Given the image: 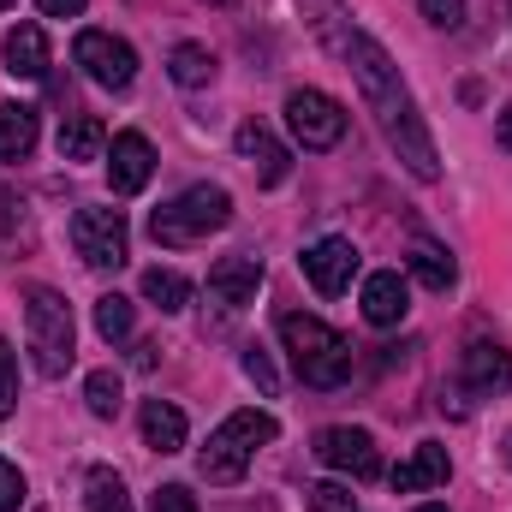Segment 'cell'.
<instances>
[{"label":"cell","mask_w":512,"mask_h":512,"mask_svg":"<svg viewBox=\"0 0 512 512\" xmlns=\"http://www.w3.org/2000/svg\"><path fill=\"white\" fill-rule=\"evenodd\" d=\"M328 6V18H316L322 24V36L334 42V54L352 66V78H358V90H364V102H370V114H376V126H382L387 149L405 161V173L411 179H441V155H435V137L423 126V114H417V102H411V90H405V78H399V66H393V54H387L382 42L370 36V30H358V24H340L346 12H340V0H322Z\"/></svg>","instance_id":"1"},{"label":"cell","mask_w":512,"mask_h":512,"mask_svg":"<svg viewBox=\"0 0 512 512\" xmlns=\"http://www.w3.org/2000/svg\"><path fill=\"white\" fill-rule=\"evenodd\" d=\"M280 340L292 352V370L304 387H340L352 376V346L340 328H328L322 316H304V310H286L280 316Z\"/></svg>","instance_id":"2"},{"label":"cell","mask_w":512,"mask_h":512,"mask_svg":"<svg viewBox=\"0 0 512 512\" xmlns=\"http://www.w3.org/2000/svg\"><path fill=\"white\" fill-rule=\"evenodd\" d=\"M24 340H30V364L36 376H66L78 358V328H72V304L54 286H30L24 292Z\"/></svg>","instance_id":"3"},{"label":"cell","mask_w":512,"mask_h":512,"mask_svg":"<svg viewBox=\"0 0 512 512\" xmlns=\"http://www.w3.org/2000/svg\"><path fill=\"white\" fill-rule=\"evenodd\" d=\"M227 221H233V197L221 185H191L149 215V239L167 251H185V245H203L209 233H221Z\"/></svg>","instance_id":"4"},{"label":"cell","mask_w":512,"mask_h":512,"mask_svg":"<svg viewBox=\"0 0 512 512\" xmlns=\"http://www.w3.org/2000/svg\"><path fill=\"white\" fill-rule=\"evenodd\" d=\"M274 435H280V423H274L268 411H233V417L209 435V447L197 453V471H203L215 489H233V483H245L256 447H268Z\"/></svg>","instance_id":"5"},{"label":"cell","mask_w":512,"mask_h":512,"mask_svg":"<svg viewBox=\"0 0 512 512\" xmlns=\"http://www.w3.org/2000/svg\"><path fill=\"white\" fill-rule=\"evenodd\" d=\"M72 251L90 268H120L131 256V227L120 209H78L72 215Z\"/></svg>","instance_id":"6"},{"label":"cell","mask_w":512,"mask_h":512,"mask_svg":"<svg viewBox=\"0 0 512 512\" xmlns=\"http://www.w3.org/2000/svg\"><path fill=\"white\" fill-rule=\"evenodd\" d=\"M72 60H78L84 78L102 84V90H131V78H137V54H131V42L108 36V30H78Z\"/></svg>","instance_id":"7"},{"label":"cell","mask_w":512,"mask_h":512,"mask_svg":"<svg viewBox=\"0 0 512 512\" xmlns=\"http://www.w3.org/2000/svg\"><path fill=\"white\" fill-rule=\"evenodd\" d=\"M286 126L304 149H334L346 137V108L328 90H292L286 96Z\"/></svg>","instance_id":"8"},{"label":"cell","mask_w":512,"mask_h":512,"mask_svg":"<svg viewBox=\"0 0 512 512\" xmlns=\"http://www.w3.org/2000/svg\"><path fill=\"white\" fill-rule=\"evenodd\" d=\"M316 459H322L328 471H346V477H358V483L382 477L376 435H370V429H352V423H334V429H322V435H316Z\"/></svg>","instance_id":"9"},{"label":"cell","mask_w":512,"mask_h":512,"mask_svg":"<svg viewBox=\"0 0 512 512\" xmlns=\"http://www.w3.org/2000/svg\"><path fill=\"white\" fill-rule=\"evenodd\" d=\"M304 274H310V286L322 298H340L352 286V274H358V245L352 239H316L304 251Z\"/></svg>","instance_id":"10"},{"label":"cell","mask_w":512,"mask_h":512,"mask_svg":"<svg viewBox=\"0 0 512 512\" xmlns=\"http://www.w3.org/2000/svg\"><path fill=\"white\" fill-rule=\"evenodd\" d=\"M149 173H155L149 137H143V131H120V137L108 143V185H114V197H137V191L149 185Z\"/></svg>","instance_id":"11"},{"label":"cell","mask_w":512,"mask_h":512,"mask_svg":"<svg viewBox=\"0 0 512 512\" xmlns=\"http://www.w3.org/2000/svg\"><path fill=\"white\" fill-rule=\"evenodd\" d=\"M256 286H262V262H256L251 251L221 256V262L209 268V298L227 304V310H245V304L256 298Z\"/></svg>","instance_id":"12"},{"label":"cell","mask_w":512,"mask_h":512,"mask_svg":"<svg viewBox=\"0 0 512 512\" xmlns=\"http://www.w3.org/2000/svg\"><path fill=\"white\" fill-rule=\"evenodd\" d=\"M233 149H239V155L256 167V179H262V185H280V179H286V167H292L286 143L262 126V120H245V126L233 131Z\"/></svg>","instance_id":"13"},{"label":"cell","mask_w":512,"mask_h":512,"mask_svg":"<svg viewBox=\"0 0 512 512\" xmlns=\"http://www.w3.org/2000/svg\"><path fill=\"white\" fill-rule=\"evenodd\" d=\"M447 477H453V459H447V447L423 441L411 459H399V465H393V495H429V489H441Z\"/></svg>","instance_id":"14"},{"label":"cell","mask_w":512,"mask_h":512,"mask_svg":"<svg viewBox=\"0 0 512 512\" xmlns=\"http://www.w3.org/2000/svg\"><path fill=\"white\" fill-rule=\"evenodd\" d=\"M459 370H465V387H471V393H507L512 387V352L495 346V340H471L465 358H459Z\"/></svg>","instance_id":"15"},{"label":"cell","mask_w":512,"mask_h":512,"mask_svg":"<svg viewBox=\"0 0 512 512\" xmlns=\"http://www.w3.org/2000/svg\"><path fill=\"white\" fill-rule=\"evenodd\" d=\"M405 310H411V292H405V280H399L393 268H382V274L364 280V322L393 328V322H405Z\"/></svg>","instance_id":"16"},{"label":"cell","mask_w":512,"mask_h":512,"mask_svg":"<svg viewBox=\"0 0 512 512\" xmlns=\"http://www.w3.org/2000/svg\"><path fill=\"white\" fill-rule=\"evenodd\" d=\"M42 137V114L30 102H0V161H30Z\"/></svg>","instance_id":"17"},{"label":"cell","mask_w":512,"mask_h":512,"mask_svg":"<svg viewBox=\"0 0 512 512\" xmlns=\"http://www.w3.org/2000/svg\"><path fill=\"white\" fill-rule=\"evenodd\" d=\"M6 72L12 78H42L48 72V36H42V24H18V30H6Z\"/></svg>","instance_id":"18"},{"label":"cell","mask_w":512,"mask_h":512,"mask_svg":"<svg viewBox=\"0 0 512 512\" xmlns=\"http://www.w3.org/2000/svg\"><path fill=\"white\" fill-rule=\"evenodd\" d=\"M143 441L155 447V453H179L185 447V411L179 405H167V399H143Z\"/></svg>","instance_id":"19"},{"label":"cell","mask_w":512,"mask_h":512,"mask_svg":"<svg viewBox=\"0 0 512 512\" xmlns=\"http://www.w3.org/2000/svg\"><path fill=\"white\" fill-rule=\"evenodd\" d=\"M102 149H108V131L96 114H72L60 126V161H102Z\"/></svg>","instance_id":"20"},{"label":"cell","mask_w":512,"mask_h":512,"mask_svg":"<svg viewBox=\"0 0 512 512\" xmlns=\"http://www.w3.org/2000/svg\"><path fill=\"white\" fill-rule=\"evenodd\" d=\"M405 262H411V274H417L429 292H447V286L459 280V262H453V251H447V245H435V239H417Z\"/></svg>","instance_id":"21"},{"label":"cell","mask_w":512,"mask_h":512,"mask_svg":"<svg viewBox=\"0 0 512 512\" xmlns=\"http://www.w3.org/2000/svg\"><path fill=\"white\" fill-rule=\"evenodd\" d=\"M167 78H173L179 90H203V84H215V54H209L203 42H179V48L167 54Z\"/></svg>","instance_id":"22"},{"label":"cell","mask_w":512,"mask_h":512,"mask_svg":"<svg viewBox=\"0 0 512 512\" xmlns=\"http://www.w3.org/2000/svg\"><path fill=\"white\" fill-rule=\"evenodd\" d=\"M143 298H149L161 316H173V310L191 304V280H185L179 268H149V274H143Z\"/></svg>","instance_id":"23"},{"label":"cell","mask_w":512,"mask_h":512,"mask_svg":"<svg viewBox=\"0 0 512 512\" xmlns=\"http://www.w3.org/2000/svg\"><path fill=\"white\" fill-rule=\"evenodd\" d=\"M131 322H137L131 298H120V292H102V298H96V334H102L108 346H120V340H131Z\"/></svg>","instance_id":"24"},{"label":"cell","mask_w":512,"mask_h":512,"mask_svg":"<svg viewBox=\"0 0 512 512\" xmlns=\"http://www.w3.org/2000/svg\"><path fill=\"white\" fill-rule=\"evenodd\" d=\"M84 495H90V512H131L126 483H120V471H108V465H96V471L84 477Z\"/></svg>","instance_id":"25"},{"label":"cell","mask_w":512,"mask_h":512,"mask_svg":"<svg viewBox=\"0 0 512 512\" xmlns=\"http://www.w3.org/2000/svg\"><path fill=\"white\" fill-rule=\"evenodd\" d=\"M84 405L96 411V417H120V405H126V387L114 370H90V382H84Z\"/></svg>","instance_id":"26"},{"label":"cell","mask_w":512,"mask_h":512,"mask_svg":"<svg viewBox=\"0 0 512 512\" xmlns=\"http://www.w3.org/2000/svg\"><path fill=\"white\" fill-rule=\"evenodd\" d=\"M18 405V358H12V340H0V423L12 417Z\"/></svg>","instance_id":"27"},{"label":"cell","mask_w":512,"mask_h":512,"mask_svg":"<svg viewBox=\"0 0 512 512\" xmlns=\"http://www.w3.org/2000/svg\"><path fill=\"white\" fill-rule=\"evenodd\" d=\"M310 507L316 512H358V495H352L346 483H316V489H310Z\"/></svg>","instance_id":"28"},{"label":"cell","mask_w":512,"mask_h":512,"mask_svg":"<svg viewBox=\"0 0 512 512\" xmlns=\"http://www.w3.org/2000/svg\"><path fill=\"white\" fill-rule=\"evenodd\" d=\"M417 6H423V18L435 30H459L465 24V0H417Z\"/></svg>","instance_id":"29"},{"label":"cell","mask_w":512,"mask_h":512,"mask_svg":"<svg viewBox=\"0 0 512 512\" xmlns=\"http://www.w3.org/2000/svg\"><path fill=\"white\" fill-rule=\"evenodd\" d=\"M24 507V471L12 459H0V512H18Z\"/></svg>","instance_id":"30"},{"label":"cell","mask_w":512,"mask_h":512,"mask_svg":"<svg viewBox=\"0 0 512 512\" xmlns=\"http://www.w3.org/2000/svg\"><path fill=\"white\" fill-rule=\"evenodd\" d=\"M245 376H251V382L262 387L268 399L280 393V376H274V364H268V352H262V346H251V352H245Z\"/></svg>","instance_id":"31"},{"label":"cell","mask_w":512,"mask_h":512,"mask_svg":"<svg viewBox=\"0 0 512 512\" xmlns=\"http://www.w3.org/2000/svg\"><path fill=\"white\" fill-rule=\"evenodd\" d=\"M149 512H197V495H191L185 483H167V489H155Z\"/></svg>","instance_id":"32"},{"label":"cell","mask_w":512,"mask_h":512,"mask_svg":"<svg viewBox=\"0 0 512 512\" xmlns=\"http://www.w3.org/2000/svg\"><path fill=\"white\" fill-rule=\"evenodd\" d=\"M36 6H42V18H78L90 0H36Z\"/></svg>","instance_id":"33"},{"label":"cell","mask_w":512,"mask_h":512,"mask_svg":"<svg viewBox=\"0 0 512 512\" xmlns=\"http://www.w3.org/2000/svg\"><path fill=\"white\" fill-rule=\"evenodd\" d=\"M495 143H501V149H512V108L501 114V126H495Z\"/></svg>","instance_id":"34"},{"label":"cell","mask_w":512,"mask_h":512,"mask_svg":"<svg viewBox=\"0 0 512 512\" xmlns=\"http://www.w3.org/2000/svg\"><path fill=\"white\" fill-rule=\"evenodd\" d=\"M417 512H447V507H435V501H429V507H417Z\"/></svg>","instance_id":"35"},{"label":"cell","mask_w":512,"mask_h":512,"mask_svg":"<svg viewBox=\"0 0 512 512\" xmlns=\"http://www.w3.org/2000/svg\"><path fill=\"white\" fill-rule=\"evenodd\" d=\"M209 6H233V0H209Z\"/></svg>","instance_id":"36"},{"label":"cell","mask_w":512,"mask_h":512,"mask_svg":"<svg viewBox=\"0 0 512 512\" xmlns=\"http://www.w3.org/2000/svg\"><path fill=\"white\" fill-rule=\"evenodd\" d=\"M507 459H512V435H507Z\"/></svg>","instance_id":"37"},{"label":"cell","mask_w":512,"mask_h":512,"mask_svg":"<svg viewBox=\"0 0 512 512\" xmlns=\"http://www.w3.org/2000/svg\"><path fill=\"white\" fill-rule=\"evenodd\" d=\"M6 6H12V0H0V12H6Z\"/></svg>","instance_id":"38"}]
</instances>
